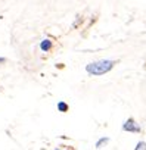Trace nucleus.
<instances>
[{"instance_id": "7ed1b4c3", "label": "nucleus", "mask_w": 146, "mask_h": 150, "mask_svg": "<svg viewBox=\"0 0 146 150\" xmlns=\"http://www.w3.org/2000/svg\"><path fill=\"white\" fill-rule=\"evenodd\" d=\"M52 47H53V43H52L50 38L41 40V43H40V50H41V52H50Z\"/></svg>"}, {"instance_id": "423d86ee", "label": "nucleus", "mask_w": 146, "mask_h": 150, "mask_svg": "<svg viewBox=\"0 0 146 150\" xmlns=\"http://www.w3.org/2000/svg\"><path fill=\"white\" fill-rule=\"evenodd\" d=\"M134 150H146V141H139L134 147Z\"/></svg>"}, {"instance_id": "6e6552de", "label": "nucleus", "mask_w": 146, "mask_h": 150, "mask_svg": "<svg viewBox=\"0 0 146 150\" xmlns=\"http://www.w3.org/2000/svg\"><path fill=\"white\" fill-rule=\"evenodd\" d=\"M55 150H66V149H62V147H58V149H55Z\"/></svg>"}, {"instance_id": "0eeeda50", "label": "nucleus", "mask_w": 146, "mask_h": 150, "mask_svg": "<svg viewBox=\"0 0 146 150\" xmlns=\"http://www.w3.org/2000/svg\"><path fill=\"white\" fill-rule=\"evenodd\" d=\"M6 62V57H0V63H5Z\"/></svg>"}, {"instance_id": "39448f33", "label": "nucleus", "mask_w": 146, "mask_h": 150, "mask_svg": "<svg viewBox=\"0 0 146 150\" xmlns=\"http://www.w3.org/2000/svg\"><path fill=\"white\" fill-rule=\"evenodd\" d=\"M58 110L62 112V113H66V112L69 110L68 103H65V102H58Z\"/></svg>"}, {"instance_id": "f257e3e1", "label": "nucleus", "mask_w": 146, "mask_h": 150, "mask_svg": "<svg viewBox=\"0 0 146 150\" xmlns=\"http://www.w3.org/2000/svg\"><path fill=\"white\" fill-rule=\"evenodd\" d=\"M118 63V60H111V59H100L92 63L86 65V72L93 77H100V75L108 74L111 69H114V66Z\"/></svg>"}, {"instance_id": "20e7f679", "label": "nucleus", "mask_w": 146, "mask_h": 150, "mask_svg": "<svg viewBox=\"0 0 146 150\" xmlns=\"http://www.w3.org/2000/svg\"><path fill=\"white\" fill-rule=\"evenodd\" d=\"M109 143V138L108 137H102V138H99L98 141H96V144H95V147L96 149H100V147H103V146H106Z\"/></svg>"}, {"instance_id": "f03ea898", "label": "nucleus", "mask_w": 146, "mask_h": 150, "mask_svg": "<svg viewBox=\"0 0 146 150\" xmlns=\"http://www.w3.org/2000/svg\"><path fill=\"white\" fill-rule=\"evenodd\" d=\"M122 131H125V132H136V134H139V132H142V127L139 125V122H137L134 118H128V119L122 124Z\"/></svg>"}]
</instances>
